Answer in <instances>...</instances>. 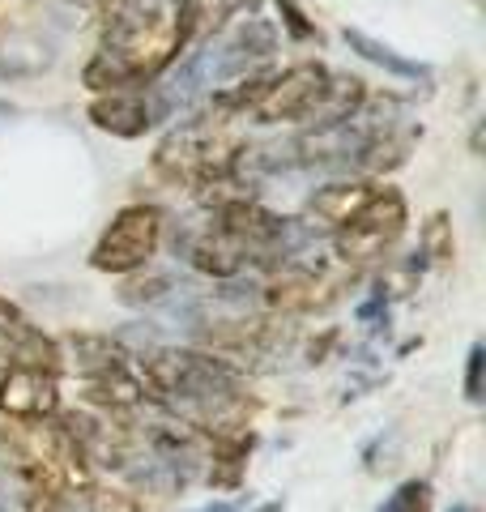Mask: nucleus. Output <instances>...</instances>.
I'll use <instances>...</instances> for the list:
<instances>
[{"label": "nucleus", "instance_id": "nucleus-1", "mask_svg": "<svg viewBox=\"0 0 486 512\" xmlns=\"http://www.w3.org/2000/svg\"><path fill=\"white\" fill-rule=\"evenodd\" d=\"M145 380V402L180 419L209 440L248 436L256 397L248 393L243 367L226 363L214 350L197 346H154L137 355Z\"/></svg>", "mask_w": 486, "mask_h": 512}, {"label": "nucleus", "instance_id": "nucleus-2", "mask_svg": "<svg viewBox=\"0 0 486 512\" xmlns=\"http://www.w3.org/2000/svg\"><path fill=\"white\" fill-rule=\"evenodd\" d=\"M99 18V52L81 73L94 94L150 86L175 64V0H111Z\"/></svg>", "mask_w": 486, "mask_h": 512}, {"label": "nucleus", "instance_id": "nucleus-3", "mask_svg": "<svg viewBox=\"0 0 486 512\" xmlns=\"http://www.w3.org/2000/svg\"><path fill=\"white\" fill-rule=\"evenodd\" d=\"M243 146H248V141L239 133V120L226 116L222 107L205 103L201 111H188V116L158 141L154 171L171 184L205 192L214 184L235 180V163H239Z\"/></svg>", "mask_w": 486, "mask_h": 512}, {"label": "nucleus", "instance_id": "nucleus-4", "mask_svg": "<svg viewBox=\"0 0 486 512\" xmlns=\"http://www.w3.org/2000/svg\"><path fill=\"white\" fill-rule=\"evenodd\" d=\"M64 346V372H73L86 389V402L107 414H133L145 406V380L137 372V355L120 338L107 333H69Z\"/></svg>", "mask_w": 486, "mask_h": 512}, {"label": "nucleus", "instance_id": "nucleus-5", "mask_svg": "<svg viewBox=\"0 0 486 512\" xmlns=\"http://www.w3.org/2000/svg\"><path fill=\"white\" fill-rule=\"evenodd\" d=\"M405 222H410V205H405L401 188L376 184L359 210H354L337 231H329V248H333L337 261L350 265V269L376 265L397 248V239L405 235Z\"/></svg>", "mask_w": 486, "mask_h": 512}, {"label": "nucleus", "instance_id": "nucleus-6", "mask_svg": "<svg viewBox=\"0 0 486 512\" xmlns=\"http://www.w3.org/2000/svg\"><path fill=\"white\" fill-rule=\"evenodd\" d=\"M162 235H167V214H162L158 205H145V201L124 205L103 227L99 244L90 252V265L99 269V274L128 278L154 261V252L162 248Z\"/></svg>", "mask_w": 486, "mask_h": 512}, {"label": "nucleus", "instance_id": "nucleus-7", "mask_svg": "<svg viewBox=\"0 0 486 512\" xmlns=\"http://www.w3.org/2000/svg\"><path fill=\"white\" fill-rule=\"evenodd\" d=\"M9 367H35V372H64V346L52 333H43L18 303L0 295V372Z\"/></svg>", "mask_w": 486, "mask_h": 512}, {"label": "nucleus", "instance_id": "nucleus-8", "mask_svg": "<svg viewBox=\"0 0 486 512\" xmlns=\"http://www.w3.org/2000/svg\"><path fill=\"white\" fill-rule=\"evenodd\" d=\"M90 124L99 128V133H111V137H145L154 124L171 120L162 99L154 94V82L150 86H133V90H103L90 99Z\"/></svg>", "mask_w": 486, "mask_h": 512}, {"label": "nucleus", "instance_id": "nucleus-9", "mask_svg": "<svg viewBox=\"0 0 486 512\" xmlns=\"http://www.w3.org/2000/svg\"><path fill=\"white\" fill-rule=\"evenodd\" d=\"M60 410V376L35 367L0 372V414L9 423H52Z\"/></svg>", "mask_w": 486, "mask_h": 512}, {"label": "nucleus", "instance_id": "nucleus-10", "mask_svg": "<svg viewBox=\"0 0 486 512\" xmlns=\"http://www.w3.org/2000/svg\"><path fill=\"white\" fill-rule=\"evenodd\" d=\"M56 64V39L43 35L39 26L9 30L0 39V82H30L43 77Z\"/></svg>", "mask_w": 486, "mask_h": 512}, {"label": "nucleus", "instance_id": "nucleus-11", "mask_svg": "<svg viewBox=\"0 0 486 512\" xmlns=\"http://www.w3.org/2000/svg\"><path fill=\"white\" fill-rule=\"evenodd\" d=\"M371 188H376V184L359 180V175H342V180L316 188L312 197H307V227L324 231V235L337 231V227H342V222L371 197Z\"/></svg>", "mask_w": 486, "mask_h": 512}, {"label": "nucleus", "instance_id": "nucleus-12", "mask_svg": "<svg viewBox=\"0 0 486 512\" xmlns=\"http://www.w3.org/2000/svg\"><path fill=\"white\" fill-rule=\"evenodd\" d=\"M342 39H346V47H350L354 56L371 60V64H376V69H384V73L401 77V82H431V69H427L423 60L401 56L397 47H388V43H380V39H371L367 30H359V26H346V30H342Z\"/></svg>", "mask_w": 486, "mask_h": 512}, {"label": "nucleus", "instance_id": "nucleus-13", "mask_svg": "<svg viewBox=\"0 0 486 512\" xmlns=\"http://www.w3.org/2000/svg\"><path fill=\"white\" fill-rule=\"evenodd\" d=\"M418 256H423V265H452L457 239H452L448 214H431L423 227H418Z\"/></svg>", "mask_w": 486, "mask_h": 512}, {"label": "nucleus", "instance_id": "nucleus-14", "mask_svg": "<svg viewBox=\"0 0 486 512\" xmlns=\"http://www.w3.org/2000/svg\"><path fill=\"white\" fill-rule=\"evenodd\" d=\"M81 508L86 512H145L141 495L124 491V487H103V483L81 487Z\"/></svg>", "mask_w": 486, "mask_h": 512}, {"label": "nucleus", "instance_id": "nucleus-15", "mask_svg": "<svg viewBox=\"0 0 486 512\" xmlns=\"http://www.w3.org/2000/svg\"><path fill=\"white\" fill-rule=\"evenodd\" d=\"M431 508H435V491L427 478H405L376 512H431Z\"/></svg>", "mask_w": 486, "mask_h": 512}, {"label": "nucleus", "instance_id": "nucleus-16", "mask_svg": "<svg viewBox=\"0 0 486 512\" xmlns=\"http://www.w3.org/2000/svg\"><path fill=\"white\" fill-rule=\"evenodd\" d=\"M180 286H175L171 278H162V274H154V278H133L124 286V303H133V308H162Z\"/></svg>", "mask_w": 486, "mask_h": 512}, {"label": "nucleus", "instance_id": "nucleus-17", "mask_svg": "<svg viewBox=\"0 0 486 512\" xmlns=\"http://www.w3.org/2000/svg\"><path fill=\"white\" fill-rule=\"evenodd\" d=\"M278 5V13H282V35L286 39H295V43H312V39H320V30H316V22L307 18V9L299 5V0H273Z\"/></svg>", "mask_w": 486, "mask_h": 512}, {"label": "nucleus", "instance_id": "nucleus-18", "mask_svg": "<svg viewBox=\"0 0 486 512\" xmlns=\"http://www.w3.org/2000/svg\"><path fill=\"white\" fill-rule=\"evenodd\" d=\"M482 372H486V346L482 342H474V346H469V359H465V397H469V402H482Z\"/></svg>", "mask_w": 486, "mask_h": 512}, {"label": "nucleus", "instance_id": "nucleus-19", "mask_svg": "<svg viewBox=\"0 0 486 512\" xmlns=\"http://www.w3.org/2000/svg\"><path fill=\"white\" fill-rule=\"evenodd\" d=\"M197 512H235V504H231V500H209V504H201Z\"/></svg>", "mask_w": 486, "mask_h": 512}, {"label": "nucleus", "instance_id": "nucleus-20", "mask_svg": "<svg viewBox=\"0 0 486 512\" xmlns=\"http://www.w3.org/2000/svg\"><path fill=\"white\" fill-rule=\"evenodd\" d=\"M248 512H286V500L278 495V500H265V504H256V508H248Z\"/></svg>", "mask_w": 486, "mask_h": 512}, {"label": "nucleus", "instance_id": "nucleus-21", "mask_svg": "<svg viewBox=\"0 0 486 512\" xmlns=\"http://www.w3.org/2000/svg\"><path fill=\"white\" fill-rule=\"evenodd\" d=\"M13 116H18V107H13V103H0V124H9Z\"/></svg>", "mask_w": 486, "mask_h": 512}, {"label": "nucleus", "instance_id": "nucleus-22", "mask_svg": "<svg viewBox=\"0 0 486 512\" xmlns=\"http://www.w3.org/2000/svg\"><path fill=\"white\" fill-rule=\"evenodd\" d=\"M448 512H478V508H469V504H452Z\"/></svg>", "mask_w": 486, "mask_h": 512}, {"label": "nucleus", "instance_id": "nucleus-23", "mask_svg": "<svg viewBox=\"0 0 486 512\" xmlns=\"http://www.w3.org/2000/svg\"><path fill=\"white\" fill-rule=\"evenodd\" d=\"M0 512H9V508H5V504H0Z\"/></svg>", "mask_w": 486, "mask_h": 512}]
</instances>
